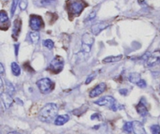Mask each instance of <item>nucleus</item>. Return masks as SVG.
<instances>
[{
	"mask_svg": "<svg viewBox=\"0 0 160 134\" xmlns=\"http://www.w3.org/2000/svg\"><path fill=\"white\" fill-rule=\"evenodd\" d=\"M58 106L56 104H47L39 111V120L46 123H50L56 119L58 114Z\"/></svg>",
	"mask_w": 160,
	"mask_h": 134,
	"instance_id": "f257e3e1",
	"label": "nucleus"
},
{
	"mask_svg": "<svg viewBox=\"0 0 160 134\" xmlns=\"http://www.w3.org/2000/svg\"><path fill=\"white\" fill-rule=\"evenodd\" d=\"M95 105H98L99 106H106L110 108L111 110L114 111H117L120 109H123V106L116 101L115 99L110 96H106L102 98L98 99V100L95 101Z\"/></svg>",
	"mask_w": 160,
	"mask_h": 134,
	"instance_id": "f03ea898",
	"label": "nucleus"
},
{
	"mask_svg": "<svg viewBox=\"0 0 160 134\" xmlns=\"http://www.w3.org/2000/svg\"><path fill=\"white\" fill-rule=\"evenodd\" d=\"M67 4H68L69 13L73 16L80 15L84 7L87 6V4L83 0H69Z\"/></svg>",
	"mask_w": 160,
	"mask_h": 134,
	"instance_id": "7ed1b4c3",
	"label": "nucleus"
},
{
	"mask_svg": "<svg viewBox=\"0 0 160 134\" xmlns=\"http://www.w3.org/2000/svg\"><path fill=\"white\" fill-rule=\"evenodd\" d=\"M37 86L42 94H47L51 92L54 87V83L48 78H42L37 82Z\"/></svg>",
	"mask_w": 160,
	"mask_h": 134,
	"instance_id": "20e7f679",
	"label": "nucleus"
},
{
	"mask_svg": "<svg viewBox=\"0 0 160 134\" xmlns=\"http://www.w3.org/2000/svg\"><path fill=\"white\" fill-rule=\"evenodd\" d=\"M64 66V60L60 56H56L49 64V68L54 73H59Z\"/></svg>",
	"mask_w": 160,
	"mask_h": 134,
	"instance_id": "39448f33",
	"label": "nucleus"
},
{
	"mask_svg": "<svg viewBox=\"0 0 160 134\" xmlns=\"http://www.w3.org/2000/svg\"><path fill=\"white\" fill-rule=\"evenodd\" d=\"M95 39L92 35L88 33H85L82 36V50L84 53H88L90 52L92 49V46L93 45Z\"/></svg>",
	"mask_w": 160,
	"mask_h": 134,
	"instance_id": "423d86ee",
	"label": "nucleus"
},
{
	"mask_svg": "<svg viewBox=\"0 0 160 134\" xmlns=\"http://www.w3.org/2000/svg\"><path fill=\"white\" fill-rule=\"evenodd\" d=\"M44 25H45V24H44L43 20L40 16L34 15V14L31 15V17H30V27L31 28V29L38 31L41 28H43Z\"/></svg>",
	"mask_w": 160,
	"mask_h": 134,
	"instance_id": "0eeeda50",
	"label": "nucleus"
},
{
	"mask_svg": "<svg viewBox=\"0 0 160 134\" xmlns=\"http://www.w3.org/2000/svg\"><path fill=\"white\" fill-rule=\"evenodd\" d=\"M146 62L147 65L150 67L160 64V50H156L152 53H151L149 58Z\"/></svg>",
	"mask_w": 160,
	"mask_h": 134,
	"instance_id": "6e6552de",
	"label": "nucleus"
},
{
	"mask_svg": "<svg viewBox=\"0 0 160 134\" xmlns=\"http://www.w3.org/2000/svg\"><path fill=\"white\" fill-rule=\"evenodd\" d=\"M106 89V84L105 83H101L100 84H98V86H95L93 89L90 92L89 96L92 98L94 97H96L98 96H99L100 94H102V93L105 92V90Z\"/></svg>",
	"mask_w": 160,
	"mask_h": 134,
	"instance_id": "1a4fd4ad",
	"label": "nucleus"
},
{
	"mask_svg": "<svg viewBox=\"0 0 160 134\" xmlns=\"http://www.w3.org/2000/svg\"><path fill=\"white\" fill-rule=\"evenodd\" d=\"M9 20L7 13L4 10H1L0 12V25H1L2 30H7L9 28Z\"/></svg>",
	"mask_w": 160,
	"mask_h": 134,
	"instance_id": "9d476101",
	"label": "nucleus"
},
{
	"mask_svg": "<svg viewBox=\"0 0 160 134\" xmlns=\"http://www.w3.org/2000/svg\"><path fill=\"white\" fill-rule=\"evenodd\" d=\"M109 26V24H107L106 22H99V23H97L95 24L92 25V31L93 33V35H97L99 34L102 31H103L104 29H106V28Z\"/></svg>",
	"mask_w": 160,
	"mask_h": 134,
	"instance_id": "9b49d317",
	"label": "nucleus"
},
{
	"mask_svg": "<svg viewBox=\"0 0 160 134\" xmlns=\"http://www.w3.org/2000/svg\"><path fill=\"white\" fill-rule=\"evenodd\" d=\"M20 29H21V20L20 18H17L14 20L13 27H12V38H14L15 40H17V37L20 35Z\"/></svg>",
	"mask_w": 160,
	"mask_h": 134,
	"instance_id": "f8f14e48",
	"label": "nucleus"
},
{
	"mask_svg": "<svg viewBox=\"0 0 160 134\" xmlns=\"http://www.w3.org/2000/svg\"><path fill=\"white\" fill-rule=\"evenodd\" d=\"M133 124V132L134 134H148L146 133L143 124L138 121H134Z\"/></svg>",
	"mask_w": 160,
	"mask_h": 134,
	"instance_id": "ddd939ff",
	"label": "nucleus"
},
{
	"mask_svg": "<svg viewBox=\"0 0 160 134\" xmlns=\"http://www.w3.org/2000/svg\"><path fill=\"white\" fill-rule=\"evenodd\" d=\"M1 100L2 101L3 105L6 107V108H9L11 105H12V96L9 95L7 93H2L1 94Z\"/></svg>",
	"mask_w": 160,
	"mask_h": 134,
	"instance_id": "4468645a",
	"label": "nucleus"
},
{
	"mask_svg": "<svg viewBox=\"0 0 160 134\" xmlns=\"http://www.w3.org/2000/svg\"><path fill=\"white\" fill-rule=\"evenodd\" d=\"M136 109H137L138 113L141 116H142V117H145V116H146L148 115V109H147L145 104L143 103V100H142L139 102L138 105L136 107Z\"/></svg>",
	"mask_w": 160,
	"mask_h": 134,
	"instance_id": "2eb2a0df",
	"label": "nucleus"
},
{
	"mask_svg": "<svg viewBox=\"0 0 160 134\" xmlns=\"http://www.w3.org/2000/svg\"><path fill=\"white\" fill-rule=\"evenodd\" d=\"M70 120V116L68 115H59L55 119V125L56 126H62L67 123Z\"/></svg>",
	"mask_w": 160,
	"mask_h": 134,
	"instance_id": "dca6fc26",
	"label": "nucleus"
},
{
	"mask_svg": "<svg viewBox=\"0 0 160 134\" xmlns=\"http://www.w3.org/2000/svg\"><path fill=\"white\" fill-rule=\"evenodd\" d=\"M122 58H123V56H122V55H119V56H110L103 59L102 62L104 63V64H106V63L118 62V61H120Z\"/></svg>",
	"mask_w": 160,
	"mask_h": 134,
	"instance_id": "f3484780",
	"label": "nucleus"
},
{
	"mask_svg": "<svg viewBox=\"0 0 160 134\" xmlns=\"http://www.w3.org/2000/svg\"><path fill=\"white\" fill-rule=\"evenodd\" d=\"M128 79L131 83H135L137 84L139 81L141 80V75H139L138 73H136V72H133V73H131L129 75V77H128Z\"/></svg>",
	"mask_w": 160,
	"mask_h": 134,
	"instance_id": "a211bd4d",
	"label": "nucleus"
},
{
	"mask_svg": "<svg viewBox=\"0 0 160 134\" xmlns=\"http://www.w3.org/2000/svg\"><path fill=\"white\" fill-rule=\"evenodd\" d=\"M11 69H12V72L15 76H19L20 75V67L18 64H17L16 62H12L11 64Z\"/></svg>",
	"mask_w": 160,
	"mask_h": 134,
	"instance_id": "6ab92c4d",
	"label": "nucleus"
},
{
	"mask_svg": "<svg viewBox=\"0 0 160 134\" xmlns=\"http://www.w3.org/2000/svg\"><path fill=\"white\" fill-rule=\"evenodd\" d=\"M6 93L9 94V95L12 96V94L15 93V88H14V86L9 81H6Z\"/></svg>",
	"mask_w": 160,
	"mask_h": 134,
	"instance_id": "aec40b11",
	"label": "nucleus"
},
{
	"mask_svg": "<svg viewBox=\"0 0 160 134\" xmlns=\"http://www.w3.org/2000/svg\"><path fill=\"white\" fill-rule=\"evenodd\" d=\"M30 38H31V40L33 43H37L39 41L40 39V35H39V33L37 31H34V32H31L30 33Z\"/></svg>",
	"mask_w": 160,
	"mask_h": 134,
	"instance_id": "412c9836",
	"label": "nucleus"
},
{
	"mask_svg": "<svg viewBox=\"0 0 160 134\" xmlns=\"http://www.w3.org/2000/svg\"><path fill=\"white\" fill-rule=\"evenodd\" d=\"M123 130L128 133H131L133 132V124L131 122H127L123 125Z\"/></svg>",
	"mask_w": 160,
	"mask_h": 134,
	"instance_id": "4be33fe9",
	"label": "nucleus"
},
{
	"mask_svg": "<svg viewBox=\"0 0 160 134\" xmlns=\"http://www.w3.org/2000/svg\"><path fill=\"white\" fill-rule=\"evenodd\" d=\"M43 45L45 46L46 48H48V50H52V49L54 47V42L51 39H46L43 42Z\"/></svg>",
	"mask_w": 160,
	"mask_h": 134,
	"instance_id": "5701e85b",
	"label": "nucleus"
},
{
	"mask_svg": "<svg viewBox=\"0 0 160 134\" xmlns=\"http://www.w3.org/2000/svg\"><path fill=\"white\" fill-rule=\"evenodd\" d=\"M20 3V0H12V6H11V15L13 16L14 15V13H15L16 9L17 7V5Z\"/></svg>",
	"mask_w": 160,
	"mask_h": 134,
	"instance_id": "b1692460",
	"label": "nucleus"
},
{
	"mask_svg": "<svg viewBox=\"0 0 160 134\" xmlns=\"http://www.w3.org/2000/svg\"><path fill=\"white\" fill-rule=\"evenodd\" d=\"M152 134H160V126L159 125H152L150 127Z\"/></svg>",
	"mask_w": 160,
	"mask_h": 134,
	"instance_id": "393cba45",
	"label": "nucleus"
},
{
	"mask_svg": "<svg viewBox=\"0 0 160 134\" xmlns=\"http://www.w3.org/2000/svg\"><path fill=\"white\" fill-rule=\"evenodd\" d=\"M19 6H20V8L23 10L27 8V6H28V1L27 0H20V3H19Z\"/></svg>",
	"mask_w": 160,
	"mask_h": 134,
	"instance_id": "a878e982",
	"label": "nucleus"
},
{
	"mask_svg": "<svg viewBox=\"0 0 160 134\" xmlns=\"http://www.w3.org/2000/svg\"><path fill=\"white\" fill-rule=\"evenodd\" d=\"M95 76H96V73H95H95H92L91 75H89L88 77L87 78V79H86L85 84H89V83L95 78Z\"/></svg>",
	"mask_w": 160,
	"mask_h": 134,
	"instance_id": "bb28decb",
	"label": "nucleus"
},
{
	"mask_svg": "<svg viewBox=\"0 0 160 134\" xmlns=\"http://www.w3.org/2000/svg\"><path fill=\"white\" fill-rule=\"evenodd\" d=\"M136 85H137L138 86H139L140 88H145V87H146V86H147L146 82L143 79H141L140 81H139Z\"/></svg>",
	"mask_w": 160,
	"mask_h": 134,
	"instance_id": "cd10ccee",
	"label": "nucleus"
},
{
	"mask_svg": "<svg viewBox=\"0 0 160 134\" xmlns=\"http://www.w3.org/2000/svg\"><path fill=\"white\" fill-rule=\"evenodd\" d=\"M100 119H101V115H100L98 113H95V114L92 115L91 116V119H92V120H94V119H98V120H100Z\"/></svg>",
	"mask_w": 160,
	"mask_h": 134,
	"instance_id": "c85d7f7f",
	"label": "nucleus"
},
{
	"mask_svg": "<svg viewBox=\"0 0 160 134\" xmlns=\"http://www.w3.org/2000/svg\"><path fill=\"white\" fill-rule=\"evenodd\" d=\"M54 2L55 0H42V4L45 5V6H46V5H49L51 4V3H54Z\"/></svg>",
	"mask_w": 160,
	"mask_h": 134,
	"instance_id": "c756f323",
	"label": "nucleus"
},
{
	"mask_svg": "<svg viewBox=\"0 0 160 134\" xmlns=\"http://www.w3.org/2000/svg\"><path fill=\"white\" fill-rule=\"evenodd\" d=\"M128 90L127 89H120V94H122V95H123V96L128 95Z\"/></svg>",
	"mask_w": 160,
	"mask_h": 134,
	"instance_id": "7c9ffc66",
	"label": "nucleus"
},
{
	"mask_svg": "<svg viewBox=\"0 0 160 134\" xmlns=\"http://www.w3.org/2000/svg\"><path fill=\"white\" fill-rule=\"evenodd\" d=\"M19 47H20V44H15V45H14V48H15V54H16V56H17V55H18Z\"/></svg>",
	"mask_w": 160,
	"mask_h": 134,
	"instance_id": "2f4dec72",
	"label": "nucleus"
},
{
	"mask_svg": "<svg viewBox=\"0 0 160 134\" xmlns=\"http://www.w3.org/2000/svg\"><path fill=\"white\" fill-rule=\"evenodd\" d=\"M95 14H96V13H95V12H92V13H91L90 15H89V17H88V20H92V19L95 18Z\"/></svg>",
	"mask_w": 160,
	"mask_h": 134,
	"instance_id": "473e14b6",
	"label": "nucleus"
},
{
	"mask_svg": "<svg viewBox=\"0 0 160 134\" xmlns=\"http://www.w3.org/2000/svg\"><path fill=\"white\" fill-rule=\"evenodd\" d=\"M4 73V67H3V64L0 63V75H2Z\"/></svg>",
	"mask_w": 160,
	"mask_h": 134,
	"instance_id": "72a5a7b5",
	"label": "nucleus"
},
{
	"mask_svg": "<svg viewBox=\"0 0 160 134\" xmlns=\"http://www.w3.org/2000/svg\"><path fill=\"white\" fill-rule=\"evenodd\" d=\"M8 134H21V133H18V132H9V133Z\"/></svg>",
	"mask_w": 160,
	"mask_h": 134,
	"instance_id": "f704fd0d",
	"label": "nucleus"
}]
</instances>
